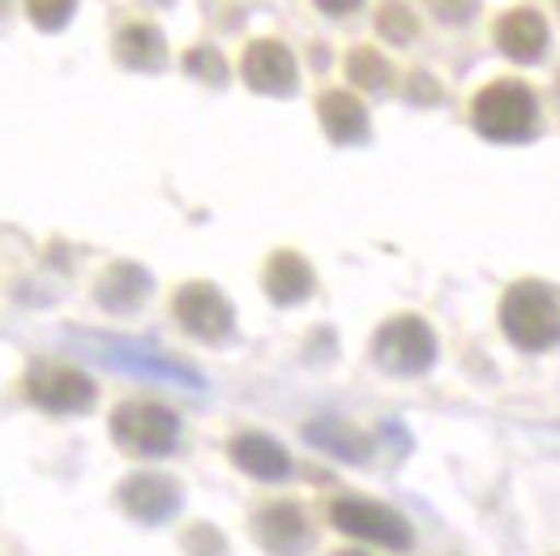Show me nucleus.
<instances>
[{
    "label": "nucleus",
    "mask_w": 560,
    "mask_h": 556,
    "mask_svg": "<svg viewBox=\"0 0 560 556\" xmlns=\"http://www.w3.org/2000/svg\"><path fill=\"white\" fill-rule=\"evenodd\" d=\"M501 325L522 351H548L560 343V309L544 282H517L501 300Z\"/></svg>",
    "instance_id": "nucleus-1"
},
{
    "label": "nucleus",
    "mask_w": 560,
    "mask_h": 556,
    "mask_svg": "<svg viewBox=\"0 0 560 556\" xmlns=\"http://www.w3.org/2000/svg\"><path fill=\"white\" fill-rule=\"evenodd\" d=\"M475 129L492 141H522L535 134V94L522 82H497L475 94Z\"/></svg>",
    "instance_id": "nucleus-2"
},
{
    "label": "nucleus",
    "mask_w": 560,
    "mask_h": 556,
    "mask_svg": "<svg viewBox=\"0 0 560 556\" xmlns=\"http://www.w3.org/2000/svg\"><path fill=\"white\" fill-rule=\"evenodd\" d=\"M376 364L385 372H398V377H416L428 372L436 360V338L420 317H394V322L381 325L373 343Z\"/></svg>",
    "instance_id": "nucleus-3"
},
{
    "label": "nucleus",
    "mask_w": 560,
    "mask_h": 556,
    "mask_svg": "<svg viewBox=\"0 0 560 556\" xmlns=\"http://www.w3.org/2000/svg\"><path fill=\"white\" fill-rule=\"evenodd\" d=\"M334 526L355 535V540H373V544H385V548H411V526L407 518L389 506H376V501H364V497H342L334 501Z\"/></svg>",
    "instance_id": "nucleus-4"
},
{
    "label": "nucleus",
    "mask_w": 560,
    "mask_h": 556,
    "mask_svg": "<svg viewBox=\"0 0 560 556\" xmlns=\"http://www.w3.org/2000/svg\"><path fill=\"white\" fill-rule=\"evenodd\" d=\"M176 416L167 407L154 403H138V407H120L116 412V437L125 445H133L141 454H167L176 445Z\"/></svg>",
    "instance_id": "nucleus-5"
},
{
    "label": "nucleus",
    "mask_w": 560,
    "mask_h": 556,
    "mask_svg": "<svg viewBox=\"0 0 560 556\" xmlns=\"http://www.w3.org/2000/svg\"><path fill=\"white\" fill-rule=\"evenodd\" d=\"M176 317H180V325H185L188 334L210 338V343L228 338L235 322L232 304H228L210 282H192V287H185V291L176 296Z\"/></svg>",
    "instance_id": "nucleus-6"
},
{
    "label": "nucleus",
    "mask_w": 560,
    "mask_h": 556,
    "mask_svg": "<svg viewBox=\"0 0 560 556\" xmlns=\"http://www.w3.org/2000/svg\"><path fill=\"white\" fill-rule=\"evenodd\" d=\"M31 394L51 407V412H78V407H86L94 398V385L91 377H82L78 369H51V364H39V369L31 372Z\"/></svg>",
    "instance_id": "nucleus-7"
},
{
    "label": "nucleus",
    "mask_w": 560,
    "mask_h": 556,
    "mask_svg": "<svg viewBox=\"0 0 560 556\" xmlns=\"http://www.w3.org/2000/svg\"><path fill=\"white\" fill-rule=\"evenodd\" d=\"M244 82L261 94H287L295 86V60H291V51L282 44H270V39L253 44L248 56H244Z\"/></svg>",
    "instance_id": "nucleus-8"
},
{
    "label": "nucleus",
    "mask_w": 560,
    "mask_h": 556,
    "mask_svg": "<svg viewBox=\"0 0 560 556\" xmlns=\"http://www.w3.org/2000/svg\"><path fill=\"white\" fill-rule=\"evenodd\" d=\"M544 44H548V26H544V18L530 13V9H514V13H505V18L497 22V47H501L505 56L522 60V65L539 60V56H544Z\"/></svg>",
    "instance_id": "nucleus-9"
},
{
    "label": "nucleus",
    "mask_w": 560,
    "mask_h": 556,
    "mask_svg": "<svg viewBox=\"0 0 560 556\" xmlns=\"http://www.w3.org/2000/svg\"><path fill=\"white\" fill-rule=\"evenodd\" d=\"M257 535L270 553L279 556H295L304 544H308V522L295 506H270V510L257 518Z\"/></svg>",
    "instance_id": "nucleus-10"
},
{
    "label": "nucleus",
    "mask_w": 560,
    "mask_h": 556,
    "mask_svg": "<svg viewBox=\"0 0 560 556\" xmlns=\"http://www.w3.org/2000/svg\"><path fill=\"white\" fill-rule=\"evenodd\" d=\"M232 459L248 475H257V479H282L287 471H291V459H287V450H282L279 441H270V437H261V432H244V437H235L232 441Z\"/></svg>",
    "instance_id": "nucleus-11"
},
{
    "label": "nucleus",
    "mask_w": 560,
    "mask_h": 556,
    "mask_svg": "<svg viewBox=\"0 0 560 556\" xmlns=\"http://www.w3.org/2000/svg\"><path fill=\"white\" fill-rule=\"evenodd\" d=\"M322 125L334 141H364L369 138V116L364 103L347 91H329L322 99Z\"/></svg>",
    "instance_id": "nucleus-12"
},
{
    "label": "nucleus",
    "mask_w": 560,
    "mask_h": 556,
    "mask_svg": "<svg viewBox=\"0 0 560 556\" xmlns=\"http://www.w3.org/2000/svg\"><path fill=\"white\" fill-rule=\"evenodd\" d=\"M266 291H270L279 304H295V300H304V296L313 291V270H308L295 253H279V257L270 262V270H266Z\"/></svg>",
    "instance_id": "nucleus-13"
},
{
    "label": "nucleus",
    "mask_w": 560,
    "mask_h": 556,
    "mask_svg": "<svg viewBox=\"0 0 560 556\" xmlns=\"http://www.w3.org/2000/svg\"><path fill=\"white\" fill-rule=\"evenodd\" d=\"M125 497H129V510L138 513V518H167V513L176 510V488L167 484V479H159V475H141L133 479L129 488H125Z\"/></svg>",
    "instance_id": "nucleus-14"
},
{
    "label": "nucleus",
    "mask_w": 560,
    "mask_h": 556,
    "mask_svg": "<svg viewBox=\"0 0 560 556\" xmlns=\"http://www.w3.org/2000/svg\"><path fill=\"white\" fill-rule=\"evenodd\" d=\"M116 47H120V60L133 65V69H163V60H167V47L159 39V31H150V26L120 31Z\"/></svg>",
    "instance_id": "nucleus-15"
},
{
    "label": "nucleus",
    "mask_w": 560,
    "mask_h": 556,
    "mask_svg": "<svg viewBox=\"0 0 560 556\" xmlns=\"http://www.w3.org/2000/svg\"><path fill=\"white\" fill-rule=\"evenodd\" d=\"M308 441H317L322 450L338 454V459H364V454H369V441H364L360 432L342 428V424H313V428H308Z\"/></svg>",
    "instance_id": "nucleus-16"
},
{
    "label": "nucleus",
    "mask_w": 560,
    "mask_h": 556,
    "mask_svg": "<svg viewBox=\"0 0 560 556\" xmlns=\"http://www.w3.org/2000/svg\"><path fill=\"white\" fill-rule=\"evenodd\" d=\"M347 78H351L355 86H364V91H376V86H385L389 65L376 56L373 47H360V51H351V60H347Z\"/></svg>",
    "instance_id": "nucleus-17"
},
{
    "label": "nucleus",
    "mask_w": 560,
    "mask_h": 556,
    "mask_svg": "<svg viewBox=\"0 0 560 556\" xmlns=\"http://www.w3.org/2000/svg\"><path fill=\"white\" fill-rule=\"evenodd\" d=\"M376 26H381V35L394 39V44H407V39L416 35V18H411L402 4H385V9L376 13Z\"/></svg>",
    "instance_id": "nucleus-18"
},
{
    "label": "nucleus",
    "mask_w": 560,
    "mask_h": 556,
    "mask_svg": "<svg viewBox=\"0 0 560 556\" xmlns=\"http://www.w3.org/2000/svg\"><path fill=\"white\" fill-rule=\"evenodd\" d=\"M26 13H31L44 31H56V26H65V22H69L73 0H26Z\"/></svg>",
    "instance_id": "nucleus-19"
},
{
    "label": "nucleus",
    "mask_w": 560,
    "mask_h": 556,
    "mask_svg": "<svg viewBox=\"0 0 560 556\" xmlns=\"http://www.w3.org/2000/svg\"><path fill=\"white\" fill-rule=\"evenodd\" d=\"M188 69H192V73H206V78H214V82L223 78V60H219V56H214L210 47L192 51V56H188Z\"/></svg>",
    "instance_id": "nucleus-20"
},
{
    "label": "nucleus",
    "mask_w": 560,
    "mask_h": 556,
    "mask_svg": "<svg viewBox=\"0 0 560 556\" xmlns=\"http://www.w3.org/2000/svg\"><path fill=\"white\" fill-rule=\"evenodd\" d=\"M432 4H436V13H441L445 22H450V18H454V22H467L470 13H475V0H432Z\"/></svg>",
    "instance_id": "nucleus-21"
},
{
    "label": "nucleus",
    "mask_w": 560,
    "mask_h": 556,
    "mask_svg": "<svg viewBox=\"0 0 560 556\" xmlns=\"http://www.w3.org/2000/svg\"><path fill=\"white\" fill-rule=\"evenodd\" d=\"M317 9H326V13H347V9H355L360 0H313Z\"/></svg>",
    "instance_id": "nucleus-22"
},
{
    "label": "nucleus",
    "mask_w": 560,
    "mask_h": 556,
    "mask_svg": "<svg viewBox=\"0 0 560 556\" xmlns=\"http://www.w3.org/2000/svg\"><path fill=\"white\" fill-rule=\"evenodd\" d=\"M342 556H364V553H342Z\"/></svg>",
    "instance_id": "nucleus-23"
},
{
    "label": "nucleus",
    "mask_w": 560,
    "mask_h": 556,
    "mask_svg": "<svg viewBox=\"0 0 560 556\" xmlns=\"http://www.w3.org/2000/svg\"><path fill=\"white\" fill-rule=\"evenodd\" d=\"M4 4H9V0H0V9H4Z\"/></svg>",
    "instance_id": "nucleus-24"
},
{
    "label": "nucleus",
    "mask_w": 560,
    "mask_h": 556,
    "mask_svg": "<svg viewBox=\"0 0 560 556\" xmlns=\"http://www.w3.org/2000/svg\"><path fill=\"white\" fill-rule=\"evenodd\" d=\"M557 4H560V0H557Z\"/></svg>",
    "instance_id": "nucleus-25"
}]
</instances>
